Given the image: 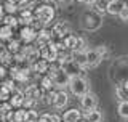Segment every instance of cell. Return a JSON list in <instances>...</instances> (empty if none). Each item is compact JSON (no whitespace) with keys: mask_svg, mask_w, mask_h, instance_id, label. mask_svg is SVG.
<instances>
[{"mask_svg":"<svg viewBox=\"0 0 128 122\" xmlns=\"http://www.w3.org/2000/svg\"><path fill=\"white\" fill-rule=\"evenodd\" d=\"M72 59L74 63H77L82 71H86L88 64H86V50H72Z\"/></svg>","mask_w":128,"mask_h":122,"instance_id":"ba28073f","label":"cell"},{"mask_svg":"<svg viewBox=\"0 0 128 122\" xmlns=\"http://www.w3.org/2000/svg\"><path fill=\"white\" fill-rule=\"evenodd\" d=\"M101 61H102V58H101V55L98 53L96 48L86 50V64H88V68H98Z\"/></svg>","mask_w":128,"mask_h":122,"instance_id":"9c48e42d","label":"cell"},{"mask_svg":"<svg viewBox=\"0 0 128 122\" xmlns=\"http://www.w3.org/2000/svg\"><path fill=\"white\" fill-rule=\"evenodd\" d=\"M75 2H78V3H85L86 0H75Z\"/></svg>","mask_w":128,"mask_h":122,"instance_id":"7bdbcfd3","label":"cell"},{"mask_svg":"<svg viewBox=\"0 0 128 122\" xmlns=\"http://www.w3.org/2000/svg\"><path fill=\"white\" fill-rule=\"evenodd\" d=\"M78 122H88V120H86V119H85V120H83V119H80V120H78Z\"/></svg>","mask_w":128,"mask_h":122,"instance_id":"ee69618b","label":"cell"},{"mask_svg":"<svg viewBox=\"0 0 128 122\" xmlns=\"http://www.w3.org/2000/svg\"><path fill=\"white\" fill-rule=\"evenodd\" d=\"M107 3H109V0H96L94 2V5H93V8L98 13H106L107 11Z\"/></svg>","mask_w":128,"mask_h":122,"instance_id":"cb8c5ba5","label":"cell"},{"mask_svg":"<svg viewBox=\"0 0 128 122\" xmlns=\"http://www.w3.org/2000/svg\"><path fill=\"white\" fill-rule=\"evenodd\" d=\"M3 16H5V8H3V5H0V21L3 19Z\"/></svg>","mask_w":128,"mask_h":122,"instance_id":"74e56055","label":"cell"},{"mask_svg":"<svg viewBox=\"0 0 128 122\" xmlns=\"http://www.w3.org/2000/svg\"><path fill=\"white\" fill-rule=\"evenodd\" d=\"M94 2H96V0H86V2H85V5H88V7H93V5H94Z\"/></svg>","mask_w":128,"mask_h":122,"instance_id":"f35d334b","label":"cell"},{"mask_svg":"<svg viewBox=\"0 0 128 122\" xmlns=\"http://www.w3.org/2000/svg\"><path fill=\"white\" fill-rule=\"evenodd\" d=\"M24 92L22 90H19V88H16L14 92H11V95H10V104L13 108H21L22 106V101H24Z\"/></svg>","mask_w":128,"mask_h":122,"instance_id":"4fadbf2b","label":"cell"},{"mask_svg":"<svg viewBox=\"0 0 128 122\" xmlns=\"http://www.w3.org/2000/svg\"><path fill=\"white\" fill-rule=\"evenodd\" d=\"M11 39H13V27L8 26V24L0 26V40L2 42H8Z\"/></svg>","mask_w":128,"mask_h":122,"instance_id":"e0dca14e","label":"cell"},{"mask_svg":"<svg viewBox=\"0 0 128 122\" xmlns=\"http://www.w3.org/2000/svg\"><path fill=\"white\" fill-rule=\"evenodd\" d=\"M48 117V120L50 122H62V117L59 114H56V112H51V114H45Z\"/></svg>","mask_w":128,"mask_h":122,"instance_id":"e575fe53","label":"cell"},{"mask_svg":"<svg viewBox=\"0 0 128 122\" xmlns=\"http://www.w3.org/2000/svg\"><path fill=\"white\" fill-rule=\"evenodd\" d=\"M19 34H21V40L26 42V43H32L37 39V29L32 27V26H22V29H21Z\"/></svg>","mask_w":128,"mask_h":122,"instance_id":"8992f818","label":"cell"},{"mask_svg":"<svg viewBox=\"0 0 128 122\" xmlns=\"http://www.w3.org/2000/svg\"><path fill=\"white\" fill-rule=\"evenodd\" d=\"M67 34H70V26L66 21L54 24V27L51 29V37H53V40H62Z\"/></svg>","mask_w":128,"mask_h":122,"instance_id":"277c9868","label":"cell"},{"mask_svg":"<svg viewBox=\"0 0 128 122\" xmlns=\"http://www.w3.org/2000/svg\"><path fill=\"white\" fill-rule=\"evenodd\" d=\"M96 50H98V53L101 55L102 59H107L110 56V51H109V48H107L106 45H98V47H96Z\"/></svg>","mask_w":128,"mask_h":122,"instance_id":"4dcf8cb0","label":"cell"},{"mask_svg":"<svg viewBox=\"0 0 128 122\" xmlns=\"http://www.w3.org/2000/svg\"><path fill=\"white\" fill-rule=\"evenodd\" d=\"M69 90L72 95L75 96H83L86 92H90V85H88V80L82 76H72L69 79Z\"/></svg>","mask_w":128,"mask_h":122,"instance_id":"7a4b0ae2","label":"cell"},{"mask_svg":"<svg viewBox=\"0 0 128 122\" xmlns=\"http://www.w3.org/2000/svg\"><path fill=\"white\" fill-rule=\"evenodd\" d=\"M123 2H125V0H123Z\"/></svg>","mask_w":128,"mask_h":122,"instance_id":"7dc6e473","label":"cell"},{"mask_svg":"<svg viewBox=\"0 0 128 122\" xmlns=\"http://www.w3.org/2000/svg\"><path fill=\"white\" fill-rule=\"evenodd\" d=\"M6 77V68L3 64H0V80H3Z\"/></svg>","mask_w":128,"mask_h":122,"instance_id":"d590c367","label":"cell"},{"mask_svg":"<svg viewBox=\"0 0 128 122\" xmlns=\"http://www.w3.org/2000/svg\"><path fill=\"white\" fill-rule=\"evenodd\" d=\"M38 117H40V116L37 114V111H35L34 108L26 109V117H24V122H37Z\"/></svg>","mask_w":128,"mask_h":122,"instance_id":"d4e9b609","label":"cell"},{"mask_svg":"<svg viewBox=\"0 0 128 122\" xmlns=\"http://www.w3.org/2000/svg\"><path fill=\"white\" fill-rule=\"evenodd\" d=\"M123 87H125V90H126V93H128V80H126L125 84H123Z\"/></svg>","mask_w":128,"mask_h":122,"instance_id":"60d3db41","label":"cell"},{"mask_svg":"<svg viewBox=\"0 0 128 122\" xmlns=\"http://www.w3.org/2000/svg\"><path fill=\"white\" fill-rule=\"evenodd\" d=\"M18 18H19V24H22V26H32V23L35 21V16L32 10H21Z\"/></svg>","mask_w":128,"mask_h":122,"instance_id":"7c38bea8","label":"cell"},{"mask_svg":"<svg viewBox=\"0 0 128 122\" xmlns=\"http://www.w3.org/2000/svg\"><path fill=\"white\" fill-rule=\"evenodd\" d=\"M10 95H11V92L5 85H0V101H10Z\"/></svg>","mask_w":128,"mask_h":122,"instance_id":"f546056e","label":"cell"},{"mask_svg":"<svg viewBox=\"0 0 128 122\" xmlns=\"http://www.w3.org/2000/svg\"><path fill=\"white\" fill-rule=\"evenodd\" d=\"M62 42H64V47L67 48V50H75V47H77V37L75 35H72V34H67L66 37L62 39Z\"/></svg>","mask_w":128,"mask_h":122,"instance_id":"d6986e66","label":"cell"},{"mask_svg":"<svg viewBox=\"0 0 128 122\" xmlns=\"http://www.w3.org/2000/svg\"><path fill=\"white\" fill-rule=\"evenodd\" d=\"M34 16L37 21L42 23V26L45 27L46 24H50L54 19V8L50 3H38L34 10Z\"/></svg>","mask_w":128,"mask_h":122,"instance_id":"6da1fadb","label":"cell"},{"mask_svg":"<svg viewBox=\"0 0 128 122\" xmlns=\"http://www.w3.org/2000/svg\"><path fill=\"white\" fill-rule=\"evenodd\" d=\"M82 24L86 31H96L101 27L102 19H101V13H98L96 10H88L83 13L82 16Z\"/></svg>","mask_w":128,"mask_h":122,"instance_id":"3957f363","label":"cell"},{"mask_svg":"<svg viewBox=\"0 0 128 122\" xmlns=\"http://www.w3.org/2000/svg\"><path fill=\"white\" fill-rule=\"evenodd\" d=\"M115 93H117V98L120 101L128 100V93H126V90H125V87H123V85H118V87L115 88Z\"/></svg>","mask_w":128,"mask_h":122,"instance_id":"f1b7e54d","label":"cell"},{"mask_svg":"<svg viewBox=\"0 0 128 122\" xmlns=\"http://www.w3.org/2000/svg\"><path fill=\"white\" fill-rule=\"evenodd\" d=\"M58 3H61V5H67V3L70 2V0H56Z\"/></svg>","mask_w":128,"mask_h":122,"instance_id":"ab89813d","label":"cell"},{"mask_svg":"<svg viewBox=\"0 0 128 122\" xmlns=\"http://www.w3.org/2000/svg\"><path fill=\"white\" fill-rule=\"evenodd\" d=\"M118 18L122 19L123 23H128V7H126V5L123 7V8H122V11L118 13Z\"/></svg>","mask_w":128,"mask_h":122,"instance_id":"836d02e7","label":"cell"},{"mask_svg":"<svg viewBox=\"0 0 128 122\" xmlns=\"http://www.w3.org/2000/svg\"><path fill=\"white\" fill-rule=\"evenodd\" d=\"M80 106H82L83 111H90V109H94L98 106V96L91 92H86L83 96H80Z\"/></svg>","mask_w":128,"mask_h":122,"instance_id":"5b68a950","label":"cell"},{"mask_svg":"<svg viewBox=\"0 0 128 122\" xmlns=\"http://www.w3.org/2000/svg\"><path fill=\"white\" fill-rule=\"evenodd\" d=\"M123 7H125V2H123V0H109V3H107V13L114 15V16H118V13L122 11Z\"/></svg>","mask_w":128,"mask_h":122,"instance_id":"5bb4252c","label":"cell"},{"mask_svg":"<svg viewBox=\"0 0 128 122\" xmlns=\"http://www.w3.org/2000/svg\"><path fill=\"white\" fill-rule=\"evenodd\" d=\"M51 40H53V37H51V31L45 29V27H42L40 31H37V39H35V43H37L38 48L48 45Z\"/></svg>","mask_w":128,"mask_h":122,"instance_id":"52a82bcc","label":"cell"},{"mask_svg":"<svg viewBox=\"0 0 128 122\" xmlns=\"http://www.w3.org/2000/svg\"><path fill=\"white\" fill-rule=\"evenodd\" d=\"M118 116L122 119L128 120V100H123L118 103Z\"/></svg>","mask_w":128,"mask_h":122,"instance_id":"7402d4cb","label":"cell"},{"mask_svg":"<svg viewBox=\"0 0 128 122\" xmlns=\"http://www.w3.org/2000/svg\"><path fill=\"white\" fill-rule=\"evenodd\" d=\"M37 122H50V120H48V117H46L45 114H43V116H40L38 119H37Z\"/></svg>","mask_w":128,"mask_h":122,"instance_id":"8d00e7d4","label":"cell"},{"mask_svg":"<svg viewBox=\"0 0 128 122\" xmlns=\"http://www.w3.org/2000/svg\"><path fill=\"white\" fill-rule=\"evenodd\" d=\"M8 50L11 51V53H18V51H21L22 50V47H21V42L19 40H16V39H11V40H8Z\"/></svg>","mask_w":128,"mask_h":122,"instance_id":"603a6c76","label":"cell"},{"mask_svg":"<svg viewBox=\"0 0 128 122\" xmlns=\"http://www.w3.org/2000/svg\"><path fill=\"white\" fill-rule=\"evenodd\" d=\"M125 5H126V7H128V0H125Z\"/></svg>","mask_w":128,"mask_h":122,"instance_id":"f6af8a7d","label":"cell"},{"mask_svg":"<svg viewBox=\"0 0 128 122\" xmlns=\"http://www.w3.org/2000/svg\"><path fill=\"white\" fill-rule=\"evenodd\" d=\"M40 87L43 88L45 92H48V90H53V87H54V82H53V79H51L50 76H43L42 77V80H40Z\"/></svg>","mask_w":128,"mask_h":122,"instance_id":"44dd1931","label":"cell"},{"mask_svg":"<svg viewBox=\"0 0 128 122\" xmlns=\"http://www.w3.org/2000/svg\"><path fill=\"white\" fill-rule=\"evenodd\" d=\"M85 119L88 122H102V112L98 111V109H90V111H85Z\"/></svg>","mask_w":128,"mask_h":122,"instance_id":"2e32d148","label":"cell"},{"mask_svg":"<svg viewBox=\"0 0 128 122\" xmlns=\"http://www.w3.org/2000/svg\"><path fill=\"white\" fill-rule=\"evenodd\" d=\"M3 24H8V26H11L14 29V27H18L19 26V18L16 15H10V13H6L5 16H3Z\"/></svg>","mask_w":128,"mask_h":122,"instance_id":"ffe728a7","label":"cell"},{"mask_svg":"<svg viewBox=\"0 0 128 122\" xmlns=\"http://www.w3.org/2000/svg\"><path fill=\"white\" fill-rule=\"evenodd\" d=\"M3 8H5V13H10V15H16L19 11L18 10V3H11V2H5Z\"/></svg>","mask_w":128,"mask_h":122,"instance_id":"83f0119b","label":"cell"},{"mask_svg":"<svg viewBox=\"0 0 128 122\" xmlns=\"http://www.w3.org/2000/svg\"><path fill=\"white\" fill-rule=\"evenodd\" d=\"M82 119V112L78 109H67L66 112L62 114V122H78Z\"/></svg>","mask_w":128,"mask_h":122,"instance_id":"9a60e30c","label":"cell"},{"mask_svg":"<svg viewBox=\"0 0 128 122\" xmlns=\"http://www.w3.org/2000/svg\"><path fill=\"white\" fill-rule=\"evenodd\" d=\"M67 103H69V96H67V93H66V92L59 90V92H56V93H54L53 106H54L56 109H62V108H66V106H67Z\"/></svg>","mask_w":128,"mask_h":122,"instance_id":"8fae6325","label":"cell"},{"mask_svg":"<svg viewBox=\"0 0 128 122\" xmlns=\"http://www.w3.org/2000/svg\"><path fill=\"white\" fill-rule=\"evenodd\" d=\"M11 111H13V106L10 104V101H0V119Z\"/></svg>","mask_w":128,"mask_h":122,"instance_id":"484cf974","label":"cell"},{"mask_svg":"<svg viewBox=\"0 0 128 122\" xmlns=\"http://www.w3.org/2000/svg\"><path fill=\"white\" fill-rule=\"evenodd\" d=\"M0 122H2V119H0Z\"/></svg>","mask_w":128,"mask_h":122,"instance_id":"bcb514c9","label":"cell"},{"mask_svg":"<svg viewBox=\"0 0 128 122\" xmlns=\"http://www.w3.org/2000/svg\"><path fill=\"white\" fill-rule=\"evenodd\" d=\"M30 69L35 72V74H45V72H48V69H50V63H48L46 59L43 58H38L37 61H34V63L30 64Z\"/></svg>","mask_w":128,"mask_h":122,"instance_id":"30bf717a","label":"cell"},{"mask_svg":"<svg viewBox=\"0 0 128 122\" xmlns=\"http://www.w3.org/2000/svg\"><path fill=\"white\" fill-rule=\"evenodd\" d=\"M11 61H13V53H11L8 48H3V50L0 51V64H3V66H8Z\"/></svg>","mask_w":128,"mask_h":122,"instance_id":"ac0fdd59","label":"cell"},{"mask_svg":"<svg viewBox=\"0 0 128 122\" xmlns=\"http://www.w3.org/2000/svg\"><path fill=\"white\" fill-rule=\"evenodd\" d=\"M24 117H26V109L24 108H16V111H13L14 122H24Z\"/></svg>","mask_w":128,"mask_h":122,"instance_id":"4316f807","label":"cell"},{"mask_svg":"<svg viewBox=\"0 0 128 122\" xmlns=\"http://www.w3.org/2000/svg\"><path fill=\"white\" fill-rule=\"evenodd\" d=\"M18 2H19V0H18Z\"/></svg>","mask_w":128,"mask_h":122,"instance_id":"c3c4849f","label":"cell"},{"mask_svg":"<svg viewBox=\"0 0 128 122\" xmlns=\"http://www.w3.org/2000/svg\"><path fill=\"white\" fill-rule=\"evenodd\" d=\"M35 103H37L35 100L29 98V96H24V101H22V106H21V108H24V109H30V108H34Z\"/></svg>","mask_w":128,"mask_h":122,"instance_id":"1f68e13d","label":"cell"},{"mask_svg":"<svg viewBox=\"0 0 128 122\" xmlns=\"http://www.w3.org/2000/svg\"><path fill=\"white\" fill-rule=\"evenodd\" d=\"M75 50H86V40L83 37H77V47Z\"/></svg>","mask_w":128,"mask_h":122,"instance_id":"d6a6232c","label":"cell"},{"mask_svg":"<svg viewBox=\"0 0 128 122\" xmlns=\"http://www.w3.org/2000/svg\"><path fill=\"white\" fill-rule=\"evenodd\" d=\"M6 2H11V3H18V0H6Z\"/></svg>","mask_w":128,"mask_h":122,"instance_id":"b9f144b4","label":"cell"}]
</instances>
